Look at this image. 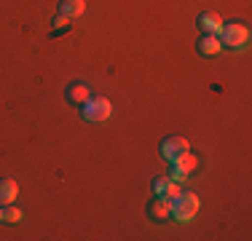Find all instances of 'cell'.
<instances>
[{"mask_svg":"<svg viewBox=\"0 0 252 241\" xmlns=\"http://www.w3.org/2000/svg\"><path fill=\"white\" fill-rule=\"evenodd\" d=\"M196 212H199V196L196 193H177L172 198V217H177L180 222L193 220Z\"/></svg>","mask_w":252,"mask_h":241,"instance_id":"obj_1","label":"cell"},{"mask_svg":"<svg viewBox=\"0 0 252 241\" xmlns=\"http://www.w3.org/2000/svg\"><path fill=\"white\" fill-rule=\"evenodd\" d=\"M247 40H250L247 24H242V22L223 24V32H220V43H223V46H228V48H242V46H247Z\"/></svg>","mask_w":252,"mask_h":241,"instance_id":"obj_2","label":"cell"},{"mask_svg":"<svg viewBox=\"0 0 252 241\" xmlns=\"http://www.w3.org/2000/svg\"><path fill=\"white\" fill-rule=\"evenodd\" d=\"M110 110H113V105L105 99V96H89L86 102L81 105V116L83 120H105L107 116H110Z\"/></svg>","mask_w":252,"mask_h":241,"instance_id":"obj_3","label":"cell"},{"mask_svg":"<svg viewBox=\"0 0 252 241\" xmlns=\"http://www.w3.org/2000/svg\"><path fill=\"white\" fill-rule=\"evenodd\" d=\"M158 150L166 161H177L185 150H190V145H188V140H183V137H164Z\"/></svg>","mask_w":252,"mask_h":241,"instance_id":"obj_4","label":"cell"},{"mask_svg":"<svg viewBox=\"0 0 252 241\" xmlns=\"http://www.w3.org/2000/svg\"><path fill=\"white\" fill-rule=\"evenodd\" d=\"M196 24H199V30L204 35H218L220 38V32H223V19H220L215 11H204V14H199Z\"/></svg>","mask_w":252,"mask_h":241,"instance_id":"obj_5","label":"cell"},{"mask_svg":"<svg viewBox=\"0 0 252 241\" xmlns=\"http://www.w3.org/2000/svg\"><path fill=\"white\" fill-rule=\"evenodd\" d=\"M148 214H151L153 220H158V222L169 220L172 217V201L164 198V196H153L151 204H148Z\"/></svg>","mask_w":252,"mask_h":241,"instance_id":"obj_6","label":"cell"},{"mask_svg":"<svg viewBox=\"0 0 252 241\" xmlns=\"http://www.w3.org/2000/svg\"><path fill=\"white\" fill-rule=\"evenodd\" d=\"M153 193H156V196H164V198H169V201H172V198L180 193V188H177L175 180H169L166 174H161V177L153 180Z\"/></svg>","mask_w":252,"mask_h":241,"instance_id":"obj_7","label":"cell"},{"mask_svg":"<svg viewBox=\"0 0 252 241\" xmlns=\"http://www.w3.org/2000/svg\"><path fill=\"white\" fill-rule=\"evenodd\" d=\"M220 48H223V43H220L218 35H204V38L199 40V54L201 57H218Z\"/></svg>","mask_w":252,"mask_h":241,"instance_id":"obj_8","label":"cell"},{"mask_svg":"<svg viewBox=\"0 0 252 241\" xmlns=\"http://www.w3.org/2000/svg\"><path fill=\"white\" fill-rule=\"evenodd\" d=\"M16 193H19V185H16V180H11V177H3V180H0V207H3V204H11V201H14Z\"/></svg>","mask_w":252,"mask_h":241,"instance_id":"obj_9","label":"cell"},{"mask_svg":"<svg viewBox=\"0 0 252 241\" xmlns=\"http://www.w3.org/2000/svg\"><path fill=\"white\" fill-rule=\"evenodd\" d=\"M89 99V86L86 83H70L67 86V102L70 105H83Z\"/></svg>","mask_w":252,"mask_h":241,"instance_id":"obj_10","label":"cell"},{"mask_svg":"<svg viewBox=\"0 0 252 241\" xmlns=\"http://www.w3.org/2000/svg\"><path fill=\"white\" fill-rule=\"evenodd\" d=\"M59 14L67 16V19L81 16L83 14V0H59Z\"/></svg>","mask_w":252,"mask_h":241,"instance_id":"obj_11","label":"cell"},{"mask_svg":"<svg viewBox=\"0 0 252 241\" xmlns=\"http://www.w3.org/2000/svg\"><path fill=\"white\" fill-rule=\"evenodd\" d=\"M177 164H180V169H183L185 174H190V172H193L196 166H199V158H196V155L190 153V150H185V153H183V155H180V158H177Z\"/></svg>","mask_w":252,"mask_h":241,"instance_id":"obj_12","label":"cell"},{"mask_svg":"<svg viewBox=\"0 0 252 241\" xmlns=\"http://www.w3.org/2000/svg\"><path fill=\"white\" fill-rule=\"evenodd\" d=\"M73 27V22L67 19V16H54V30H51V38H57V35H62V32H67V30Z\"/></svg>","mask_w":252,"mask_h":241,"instance_id":"obj_13","label":"cell"},{"mask_svg":"<svg viewBox=\"0 0 252 241\" xmlns=\"http://www.w3.org/2000/svg\"><path fill=\"white\" fill-rule=\"evenodd\" d=\"M166 177H169V180H175V182H183V180L188 177V174H185L183 169H180L177 161H169V174H166Z\"/></svg>","mask_w":252,"mask_h":241,"instance_id":"obj_14","label":"cell"},{"mask_svg":"<svg viewBox=\"0 0 252 241\" xmlns=\"http://www.w3.org/2000/svg\"><path fill=\"white\" fill-rule=\"evenodd\" d=\"M3 220H8V222H19L22 220V212L16 207H8V209H3Z\"/></svg>","mask_w":252,"mask_h":241,"instance_id":"obj_15","label":"cell"},{"mask_svg":"<svg viewBox=\"0 0 252 241\" xmlns=\"http://www.w3.org/2000/svg\"><path fill=\"white\" fill-rule=\"evenodd\" d=\"M0 220H3V209H0Z\"/></svg>","mask_w":252,"mask_h":241,"instance_id":"obj_16","label":"cell"}]
</instances>
